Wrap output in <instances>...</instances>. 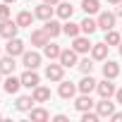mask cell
<instances>
[{
  "mask_svg": "<svg viewBox=\"0 0 122 122\" xmlns=\"http://www.w3.org/2000/svg\"><path fill=\"white\" fill-rule=\"evenodd\" d=\"M15 67H17V62H15L12 55H3V57H0V72H3L5 77L7 74H15Z\"/></svg>",
  "mask_w": 122,
  "mask_h": 122,
  "instance_id": "cell-18",
  "label": "cell"
},
{
  "mask_svg": "<svg viewBox=\"0 0 122 122\" xmlns=\"http://www.w3.org/2000/svg\"><path fill=\"white\" fill-rule=\"evenodd\" d=\"M3 77H5V74H3V72H0V86H3Z\"/></svg>",
  "mask_w": 122,
  "mask_h": 122,
  "instance_id": "cell-41",
  "label": "cell"
},
{
  "mask_svg": "<svg viewBox=\"0 0 122 122\" xmlns=\"http://www.w3.org/2000/svg\"><path fill=\"white\" fill-rule=\"evenodd\" d=\"M98 29V19H91L89 15H86V19L81 22V34H86V36H91L93 31Z\"/></svg>",
  "mask_w": 122,
  "mask_h": 122,
  "instance_id": "cell-29",
  "label": "cell"
},
{
  "mask_svg": "<svg viewBox=\"0 0 122 122\" xmlns=\"http://www.w3.org/2000/svg\"><path fill=\"white\" fill-rule=\"evenodd\" d=\"M96 91H98V96H101V98H112L117 89H115L112 79H105V77H103V81H98V84H96Z\"/></svg>",
  "mask_w": 122,
  "mask_h": 122,
  "instance_id": "cell-6",
  "label": "cell"
},
{
  "mask_svg": "<svg viewBox=\"0 0 122 122\" xmlns=\"http://www.w3.org/2000/svg\"><path fill=\"white\" fill-rule=\"evenodd\" d=\"M3 3H7V5H12V3H15V0H3Z\"/></svg>",
  "mask_w": 122,
  "mask_h": 122,
  "instance_id": "cell-42",
  "label": "cell"
},
{
  "mask_svg": "<svg viewBox=\"0 0 122 122\" xmlns=\"http://www.w3.org/2000/svg\"><path fill=\"white\" fill-rule=\"evenodd\" d=\"M17 31H19L17 19H3V22H0V36H3V38H15Z\"/></svg>",
  "mask_w": 122,
  "mask_h": 122,
  "instance_id": "cell-4",
  "label": "cell"
},
{
  "mask_svg": "<svg viewBox=\"0 0 122 122\" xmlns=\"http://www.w3.org/2000/svg\"><path fill=\"white\" fill-rule=\"evenodd\" d=\"M43 29H46V34H48L50 38H55V36L62 34V24H60L57 19H48V22L43 24Z\"/></svg>",
  "mask_w": 122,
  "mask_h": 122,
  "instance_id": "cell-22",
  "label": "cell"
},
{
  "mask_svg": "<svg viewBox=\"0 0 122 122\" xmlns=\"http://www.w3.org/2000/svg\"><path fill=\"white\" fill-rule=\"evenodd\" d=\"M10 15H12L10 5H7V3H0V22H3V19H10Z\"/></svg>",
  "mask_w": 122,
  "mask_h": 122,
  "instance_id": "cell-33",
  "label": "cell"
},
{
  "mask_svg": "<svg viewBox=\"0 0 122 122\" xmlns=\"http://www.w3.org/2000/svg\"><path fill=\"white\" fill-rule=\"evenodd\" d=\"M48 41H50V36L46 34V29H34V31H31V46H38V48H43Z\"/></svg>",
  "mask_w": 122,
  "mask_h": 122,
  "instance_id": "cell-19",
  "label": "cell"
},
{
  "mask_svg": "<svg viewBox=\"0 0 122 122\" xmlns=\"http://www.w3.org/2000/svg\"><path fill=\"white\" fill-rule=\"evenodd\" d=\"M108 3H110V5H120V3H122V0H108Z\"/></svg>",
  "mask_w": 122,
  "mask_h": 122,
  "instance_id": "cell-38",
  "label": "cell"
},
{
  "mask_svg": "<svg viewBox=\"0 0 122 122\" xmlns=\"http://www.w3.org/2000/svg\"><path fill=\"white\" fill-rule=\"evenodd\" d=\"M34 15H36V19H43V22H48V19H53V15H55V5L41 3V5L34 10Z\"/></svg>",
  "mask_w": 122,
  "mask_h": 122,
  "instance_id": "cell-9",
  "label": "cell"
},
{
  "mask_svg": "<svg viewBox=\"0 0 122 122\" xmlns=\"http://www.w3.org/2000/svg\"><path fill=\"white\" fill-rule=\"evenodd\" d=\"M115 101L122 105V89H117V91H115Z\"/></svg>",
  "mask_w": 122,
  "mask_h": 122,
  "instance_id": "cell-36",
  "label": "cell"
},
{
  "mask_svg": "<svg viewBox=\"0 0 122 122\" xmlns=\"http://www.w3.org/2000/svg\"><path fill=\"white\" fill-rule=\"evenodd\" d=\"M117 50H120V55H122V41H120V46H117Z\"/></svg>",
  "mask_w": 122,
  "mask_h": 122,
  "instance_id": "cell-40",
  "label": "cell"
},
{
  "mask_svg": "<svg viewBox=\"0 0 122 122\" xmlns=\"http://www.w3.org/2000/svg\"><path fill=\"white\" fill-rule=\"evenodd\" d=\"M41 53H36V50H24L22 53V65L26 67V70H38V65H41Z\"/></svg>",
  "mask_w": 122,
  "mask_h": 122,
  "instance_id": "cell-2",
  "label": "cell"
},
{
  "mask_svg": "<svg viewBox=\"0 0 122 122\" xmlns=\"http://www.w3.org/2000/svg\"><path fill=\"white\" fill-rule=\"evenodd\" d=\"M31 96H34V101H36V103H46V101H50V89L38 84L36 89H31Z\"/></svg>",
  "mask_w": 122,
  "mask_h": 122,
  "instance_id": "cell-21",
  "label": "cell"
},
{
  "mask_svg": "<svg viewBox=\"0 0 122 122\" xmlns=\"http://www.w3.org/2000/svg\"><path fill=\"white\" fill-rule=\"evenodd\" d=\"M34 103H36V101H34V96H19V98H17V103H15V108H17L19 112H29V110L34 108Z\"/></svg>",
  "mask_w": 122,
  "mask_h": 122,
  "instance_id": "cell-23",
  "label": "cell"
},
{
  "mask_svg": "<svg viewBox=\"0 0 122 122\" xmlns=\"http://www.w3.org/2000/svg\"><path fill=\"white\" fill-rule=\"evenodd\" d=\"M81 10L86 15H98L101 12V3L98 0H81Z\"/></svg>",
  "mask_w": 122,
  "mask_h": 122,
  "instance_id": "cell-28",
  "label": "cell"
},
{
  "mask_svg": "<svg viewBox=\"0 0 122 122\" xmlns=\"http://www.w3.org/2000/svg\"><path fill=\"white\" fill-rule=\"evenodd\" d=\"M62 34H67L70 38H74V36L81 34V24H74L72 19H65V24H62Z\"/></svg>",
  "mask_w": 122,
  "mask_h": 122,
  "instance_id": "cell-26",
  "label": "cell"
},
{
  "mask_svg": "<svg viewBox=\"0 0 122 122\" xmlns=\"http://www.w3.org/2000/svg\"><path fill=\"white\" fill-rule=\"evenodd\" d=\"M96 112H98L101 117H110V115L115 112V103H110V98H101V101L96 103Z\"/></svg>",
  "mask_w": 122,
  "mask_h": 122,
  "instance_id": "cell-14",
  "label": "cell"
},
{
  "mask_svg": "<svg viewBox=\"0 0 122 122\" xmlns=\"http://www.w3.org/2000/svg\"><path fill=\"white\" fill-rule=\"evenodd\" d=\"M77 67H79L81 74H91V72H93V57H91V60H89V57L79 60V65H77Z\"/></svg>",
  "mask_w": 122,
  "mask_h": 122,
  "instance_id": "cell-31",
  "label": "cell"
},
{
  "mask_svg": "<svg viewBox=\"0 0 122 122\" xmlns=\"http://www.w3.org/2000/svg\"><path fill=\"white\" fill-rule=\"evenodd\" d=\"M55 15L60 17V19H72V15H74V7H72V3H60L55 5Z\"/></svg>",
  "mask_w": 122,
  "mask_h": 122,
  "instance_id": "cell-17",
  "label": "cell"
},
{
  "mask_svg": "<svg viewBox=\"0 0 122 122\" xmlns=\"http://www.w3.org/2000/svg\"><path fill=\"white\" fill-rule=\"evenodd\" d=\"M74 108L79 110V112H86V110H91V108H96V103L91 101V93H81L77 101H74Z\"/></svg>",
  "mask_w": 122,
  "mask_h": 122,
  "instance_id": "cell-16",
  "label": "cell"
},
{
  "mask_svg": "<svg viewBox=\"0 0 122 122\" xmlns=\"http://www.w3.org/2000/svg\"><path fill=\"white\" fill-rule=\"evenodd\" d=\"M117 17H122V3H120V7H117Z\"/></svg>",
  "mask_w": 122,
  "mask_h": 122,
  "instance_id": "cell-39",
  "label": "cell"
},
{
  "mask_svg": "<svg viewBox=\"0 0 122 122\" xmlns=\"http://www.w3.org/2000/svg\"><path fill=\"white\" fill-rule=\"evenodd\" d=\"M3 89H5V91H7L10 96H15V93H17V91L22 89V77L17 79L15 74H7V79L3 81Z\"/></svg>",
  "mask_w": 122,
  "mask_h": 122,
  "instance_id": "cell-13",
  "label": "cell"
},
{
  "mask_svg": "<svg viewBox=\"0 0 122 122\" xmlns=\"http://www.w3.org/2000/svg\"><path fill=\"white\" fill-rule=\"evenodd\" d=\"M24 50H26V48H24V41H22V38H17V36H15V38H7V46H5V53H7V55L17 57V55H22Z\"/></svg>",
  "mask_w": 122,
  "mask_h": 122,
  "instance_id": "cell-8",
  "label": "cell"
},
{
  "mask_svg": "<svg viewBox=\"0 0 122 122\" xmlns=\"http://www.w3.org/2000/svg\"><path fill=\"white\" fill-rule=\"evenodd\" d=\"M108 48H110V46H108L105 41H103V43H93V46H91V57H93V60H108Z\"/></svg>",
  "mask_w": 122,
  "mask_h": 122,
  "instance_id": "cell-20",
  "label": "cell"
},
{
  "mask_svg": "<svg viewBox=\"0 0 122 122\" xmlns=\"http://www.w3.org/2000/svg\"><path fill=\"white\" fill-rule=\"evenodd\" d=\"M91 46H93V43L89 41V36H74V38H72V48H74L79 55L89 53V50H91Z\"/></svg>",
  "mask_w": 122,
  "mask_h": 122,
  "instance_id": "cell-10",
  "label": "cell"
},
{
  "mask_svg": "<svg viewBox=\"0 0 122 122\" xmlns=\"http://www.w3.org/2000/svg\"><path fill=\"white\" fill-rule=\"evenodd\" d=\"M98 112H91V110H86V112H81V122H98Z\"/></svg>",
  "mask_w": 122,
  "mask_h": 122,
  "instance_id": "cell-32",
  "label": "cell"
},
{
  "mask_svg": "<svg viewBox=\"0 0 122 122\" xmlns=\"http://www.w3.org/2000/svg\"><path fill=\"white\" fill-rule=\"evenodd\" d=\"M34 19H36V15H34V12H29V10H22V12L17 15V24H19V29L31 26V24H34Z\"/></svg>",
  "mask_w": 122,
  "mask_h": 122,
  "instance_id": "cell-25",
  "label": "cell"
},
{
  "mask_svg": "<svg viewBox=\"0 0 122 122\" xmlns=\"http://www.w3.org/2000/svg\"><path fill=\"white\" fill-rule=\"evenodd\" d=\"M103 77L105 79H117L120 77V65L115 60H103Z\"/></svg>",
  "mask_w": 122,
  "mask_h": 122,
  "instance_id": "cell-12",
  "label": "cell"
},
{
  "mask_svg": "<svg viewBox=\"0 0 122 122\" xmlns=\"http://www.w3.org/2000/svg\"><path fill=\"white\" fill-rule=\"evenodd\" d=\"M79 89H77V84L74 81H60V86H57V96L60 98H65V101H70V98H74V93H77Z\"/></svg>",
  "mask_w": 122,
  "mask_h": 122,
  "instance_id": "cell-7",
  "label": "cell"
},
{
  "mask_svg": "<svg viewBox=\"0 0 122 122\" xmlns=\"http://www.w3.org/2000/svg\"><path fill=\"white\" fill-rule=\"evenodd\" d=\"M110 120H112V122H122V112H112Z\"/></svg>",
  "mask_w": 122,
  "mask_h": 122,
  "instance_id": "cell-34",
  "label": "cell"
},
{
  "mask_svg": "<svg viewBox=\"0 0 122 122\" xmlns=\"http://www.w3.org/2000/svg\"><path fill=\"white\" fill-rule=\"evenodd\" d=\"M41 3H48V5H57L60 0H41Z\"/></svg>",
  "mask_w": 122,
  "mask_h": 122,
  "instance_id": "cell-37",
  "label": "cell"
},
{
  "mask_svg": "<svg viewBox=\"0 0 122 122\" xmlns=\"http://www.w3.org/2000/svg\"><path fill=\"white\" fill-rule=\"evenodd\" d=\"M29 117H31L34 122H46V120H50V112H48L46 108H31V110H29Z\"/></svg>",
  "mask_w": 122,
  "mask_h": 122,
  "instance_id": "cell-27",
  "label": "cell"
},
{
  "mask_svg": "<svg viewBox=\"0 0 122 122\" xmlns=\"http://www.w3.org/2000/svg\"><path fill=\"white\" fill-rule=\"evenodd\" d=\"M53 120H55V122H67V115H62V112H60V115H55Z\"/></svg>",
  "mask_w": 122,
  "mask_h": 122,
  "instance_id": "cell-35",
  "label": "cell"
},
{
  "mask_svg": "<svg viewBox=\"0 0 122 122\" xmlns=\"http://www.w3.org/2000/svg\"><path fill=\"white\" fill-rule=\"evenodd\" d=\"M96 79L91 77V74H84L81 77V81L77 84V89H79V93H91V91H96Z\"/></svg>",
  "mask_w": 122,
  "mask_h": 122,
  "instance_id": "cell-15",
  "label": "cell"
},
{
  "mask_svg": "<svg viewBox=\"0 0 122 122\" xmlns=\"http://www.w3.org/2000/svg\"><path fill=\"white\" fill-rule=\"evenodd\" d=\"M60 53H62V48H60L57 43H50V41H48V43L43 46V55H46L48 60H57Z\"/></svg>",
  "mask_w": 122,
  "mask_h": 122,
  "instance_id": "cell-24",
  "label": "cell"
},
{
  "mask_svg": "<svg viewBox=\"0 0 122 122\" xmlns=\"http://www.w3.org/2000/svg\"><path fill=\"white\" fill-rule=\"evenodd\" d=\"M0 57H3V50H0Z\"/></svg>",
  "mask_w": 122,
  "mask_h": 122,
  "instance_id": "cell-43",
  "label": "cell"
},
{
  "mask_svg": "<svg viewBox=\"0 0 122 122\" xmlns=\"http://www.w3.org/2000/svg\"><path fill=\"white\" fill-rule=\"evenodd\" d=\"M46 79H48V81H62V79H65V67L60 65V62L55 65L53 60H50V65L46 67Z\"/></svg>",
  "mask_w": 122,
  "mask_h": 122,
  "instance_id": "cell-3",
  "label": "cell"
},
{
  "mask_svg": "<svg viewBox=\"0 0 122 122\" xmlns=\"http://www.w3.org/2000/svg\"><path fill=\"white\" fill-rule=\"evenodd\" d=\"M79 53L74 50V48H62V53H60V57H57V62L62 65L65 70H70V67H77L79 65V57H77Z\"/></svg>",
  "mask_w": 122,
  "mask_h": 122,
  "instance_id": "cell-1",
  "label": "cell"
},
{
  "mask_svg": "<svg viewBox=\"0 0 122 122\" xmlns=\"http://www.w3.org/2000/svg\"><path fill=\"white\" fill-rule=\"evenodd\" d=\"M108 46H120V41H122V34H117L115 29H110V31H105V38H103Z\"/></svg>",
  "mask_w": 122,
  "mask_h": 122,
  "instance_id": "cell-30",
  "label": "cell"
},
{
  "mask_svg": "<svg viewBox=\"0 0 122 122\" xmlns=\"http://www.w3.org/2000/svg\"><path fill=\"white\" fill-rule=\"evenodd\" d=\"M38 84H41V77L36 74V70H26L22 74V86L24 89H36Z\"/></svg>",
  "mask_w": 122,
  "mask_h": 122,
  "instance_id": "cell-11",
  "label": "cell"
},
{
  "mask_svg": "<svg viewBox=\"0 0 122 122\" xmlns=\"http://www.w3.org/2000/svg\"><path fill=\"white\" fill-rule=\"evenodd\" d=\"M115 22H117V15L115 12H98V29L101 31L115 29Z\"/></svg>",
  "mask_w": 122,
  "mask_h": 122,
  "instance_id": "cell-5",
  "label": "cell"
},
{
  "mask_svg": "<svg viewBox=\"0 0 122 122\" xmlns=\"http://www.w3.org/2000/svg\"><path fill=\"white\" fill-rule=\"evenodd\" d=\"M0 120H3V115H0Z\"/></svg>",
  "mask_w": 122,
  "mask_h": 122,
  "instance_id": "cell-44",
  "label": "cell"
}]
</instances>
